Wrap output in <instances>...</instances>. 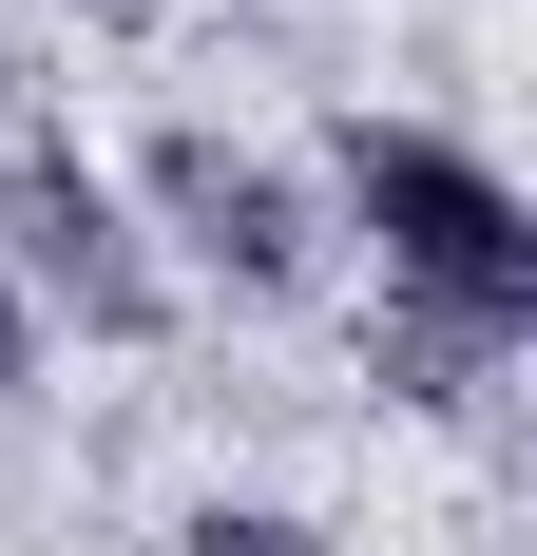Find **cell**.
<instances>
[{
  "mask_svg": "<svg viewBox=\"0 0 537 556\" xmlns=\"http://www.w3.org/2000/svg\"><path fill=\"white\" fill-rule=\"evenodd\" d=\"M0 288L39 327H77V345H173V307H192L154 269L135 192L77 154V97H58L39 58H0Z\"/></svg>",
  "mask_w": 537,
  "mask_h": 556,
  "instance_id": "obj_2",
  "label": "cell"
},
{
  "mask_svg": "<svg viewBox=\"0 0 537 556\" xmlns=\"http://www.w3.org/2000/svg\"><path fill=\"white\" fill-rule=\"evenodd\" d=\"M39 345H58V327L20 307V288H0V403H39Z\"/></svg>",
  "mask_w": 537,
  "mask_h": 556,
  "instance_id": "obj_6",
  "label": "cell"
},
{
  "mask_svg": "<svg viewBox=\"0 0 537 556\" xmlns=\"http://www.w3.org/2000/svg\"><path fill=\"white\" fill-rule=\"evenodd\" d=\"M499 365H519V345H480V327H441V307H403V288L365 307V384H384V403H423V422H461V403H480Z\"/></svg>",
  "mask_w": 537,
  "mask_h": 556,
  "instance_id": "obj_4",
  "label": "cell"
},
{
  "mask_svg": "<svg viewBox=\"0 0 537 556\" xmlns=\"http://www.w3.org/2000/svg\"><path fill=\"white\" fill-rule=\"evenodd\" d=\"M77 20H97V39H135V20H173V0H77Z\"/></svg>",
  "mask_w": 537,
  "mask_h": 556,
  "instance_id": "obj_7",
  "label": "cell"
},
{
  "mask_svg": "<svg viewBox=\"0 0 537 556\" xmlns=\"http://www.w3.org/2000/svg\"><path fill=\"white\" fill-rule=\"evenodd\" d=\"M173 556H346V538L288 518V500H192V518H173Z\"/></svg>",
  "mask_w": 537,
  "mask_h": 556,
  "instance_id": "obj_5",
  "label": "cell"
},
{
  "mask_svg": "<svg viewBox=\"0 0 537 556\" xmlns=\"http://www.w3.org/2000/svg\"><path fill=\"white\" fill-rule=\"evenodd\" d=\"M308 192H326V230L384 250L403 307H441V327H480V345H537V212H519V173L480 135H441V115H326Z\"/></svg>",
  "mask_w": 537,
  "mask_h": 556,
  "instance_id": "obj_1",
  "label": "cell"
},
{
  "mask_svg": "<svg viewBox=\"0 0 537 556\" xmlns=\"http://www.w3.org/2000/svg\"><path fill=\"white\" fill-rule=\"evenodd\" d=\"M115 192H135V230H154V269H173V288H230V307H288V288L326 269V192H308L288 154H250L230 115H154Z\"/></svg>",
  "mask_w": 537,
  "mask_h": 556,
  "instance_id": "obj_3",
  "label": "cell"
}]
</instances>
